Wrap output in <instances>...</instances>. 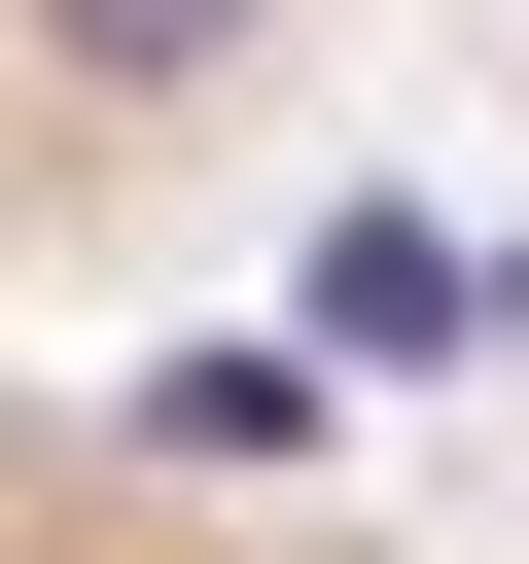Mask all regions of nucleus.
<instances>
[{"label": "nucleus", "mask_w": 529, "mask_h": 564, "mask_svg": "<svg viewBox=\"0 0 529 564\" xmlns=\"http://www.w3.org/2000/svg\"><path fill=\"white\" fill-rule=\"evenodd\" d=\"M0 564H388V529H317L282 458H212V423H141V388H35V352H0Z\"/></svg>", "instance_id": "2"}, {"label": "nucleus", "mask_w": 529, "mask_h": 564, "mask_svg": "<svg viewBox=\"0 0 529 564\" xmlns=\"http://www.w3.org/2000/svg\"><path fill=\"white\" fill-rule=\"evenodd\" d=\"M317 0H0V282H106L247 106H282Z\"/></svg>", "instance_id": "1"}]
</instances>
